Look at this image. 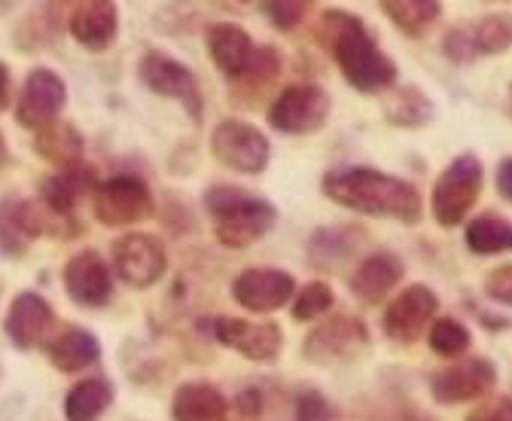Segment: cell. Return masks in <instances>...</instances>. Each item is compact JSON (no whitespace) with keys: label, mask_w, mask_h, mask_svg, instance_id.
Wrapping results in <instances>:
<instances>
[{"label":"cell","mask_w":512,"mask_h":421,"mask_svg":"<svg viewBox=\"0 0 512 421\" xmlns=\"http://www.w3.org/2000/svg\"><path fill=\"white\" fill-rule=\"evenodd\" d=\"M324 196L348 211L369 214V217H391V220H403V223H418L424 214V199L409 180L366 168V165H348V168L327 171Z\"/></svg>","instance_id":"cell-1"},{"label":"cell","mask_w":512,"mask_h":421,"mask_svg":"<svg viewBox=\"0 0 512 421\" xmlns=\"http://www.w3.org/2000/svg\"><path fill=\"white\" fill-rule=\"evenodd\" d=\"M317 40L336 58L342 77L360 92H384L397 80V65L378 49L363 19L345 10H327L317 22Z\"/></svg>","instance_id":"cell-2"},{"label":"cell","mask_w":512,"mask_h":421,"mask_svg":"<svg viewBox=\"0 0 512 421\" xmlns=\"http://www.w3.org/2000/svg\"><path fill=\"white\" fill-rule=\"evenodd\" d=\"M205 208L214 217L217 242L235 251L260 242L278 223V208L272 202L238 187H211L205 193Z\"/></svg>","instance_id":"cell-3"},{"label":"cell","mask_w":512,"mask_h":421,"mask_svg":"<svg viewBox=\"0 0 512 421\" xmlns=\"http://www.w3.org/2000/svg\"><path fill=\"white\" fill-rule=\"evenodd\" d=\"M208 52L223 77L263 89L281 71V55L272 46H256L253 37L238 25L208 28Z\"/></svg>","instance_id":"cell-4"},{"label":"cell","mask_w":512,"mask_h":421,"mask_svg":"<svg viewBox=\"0 0 512 421\" xmlns=\"http://www.w3.org/2000/svg\"><path fill=\"white\" fill-rule=\"evenodd\" d=\"M482 193V162L476 153H461L436 177L430 193V211L439 226L452 229L476 208Z\"/></svg>","instance_id":"cell-5"},{"label":"cell","mask_w":512,"mask_h":421,"mask_svg":"<svg viewBox=\"0 0 512 421\" xmlns=\"http://www.w3.org/2000/svg\"><path fill=\"white\" fill-rule=\"evenodd\" d=\"M330 95L314 83L287 86L269 107V126L281 135H311L330 119Z\"/></svg>","instance_id":"cell-6"},{"label":"cell","mask_w":512,"mask_h":421,"mask_svg":"<svg viewBox=\"0 0 512 421\" xmlns=\"http://www.w3.org/2000/svg\"><path fill=\"white\" fill-rule=\"evenodd\" d=\"M369 348V330L354 315H336L314 327L302 345V354L311 364L330 367V364H351Z\"/></svg>","instance_id":"cell-7"},{"label":"cell","mask_w":512,"mask_h":421,"mask_svg":"<svg viewBox=\"0 0 512 421\" xmlns=\"http://www.w3.org/2000/svg\"><path fill=\"white\" fill-rule=\"evenodd\" d=\"M211 150L226 168L238 174H263L272 156L269 138L256 126L244 123V119L217 123V129L211 132Z\"/></svg>","instance_id":"cell-8"},{"label":"cell","mask_w":512,"mask_h":421,"mask_svg":"<svg viewBox=\"0 0 512 421\" xmlns=\"http://www.w3.org/2000/svg\"><path fill=\"white\" fill-rule=\"evenodd\" d=\"M95 217L104 226H128L153 217V193L141 177L119 174L95 187Z\"/></svg>","instance_id":"cell-9"},{"label":"cell","mask_w":512,"mask_h":421,"mask_svg":"<svg viewBox=\"0 0 512 421\" xmlns=\"http://www.w3.org/2000/svg\"><path fill=\"white\" fill-rule=\"evenodd\" d=\"M113 269L128 287H153L165 269H168V254L156 235L147 232H132L116 238L113 245Z\"/></svg>","instance_id":"cell-10"},{"label":"cell","mask_w":512,"mask_h":421,"mask_svg":"<svg viewBox=\"0 0 512 421\" xmlns=\"http://www.w3.org/2000/svg\"><path fill=\"white\" fill-rule=\"evenodd\" d=\"M497 382V370L488 357H467L458 364H448L433 373L430 379V394L436 403L455 406V403H470L476 397H485Z\"/></svg>","instance_id":"cell-11"},{"label":"cell","mask_w":512,"mask_h":421,"mask_svg":"<svg viewBox=\"0 0 512 421\" xmlns=\"http://www.w3.org/2000/svg\"><path fill=\"white\" fill-rule=\"evenodd\" d=\"M211 330L220 345L244 354L247 360H256V364H272L284 345V333L278 324H260V321H244V318H214Z\"/></svg>","instance_id":"cell-12"},{"label":"cell","mask_w":512,"mask_h":421,"mask_svg":"<svg viewBox=\"0 0 512 421\" xmlns=\"http://www.w3.org/2000/svg\"><path fill=\"white\" fill-rule=\"evenodd\" d=\"M296 293V281L290 272L269 269V266H253L244 269L232 281V296L235 303L247 312H275L284 303H290Z\"/></svg>","instance_id":"cell-13"},{"label":"cell","mask_w":512,"mask_h":421,"mask_svg":"<svg viewBox=\"0 0 512 421\" xmlns=\"http://www.w3.org/2000/svg\"><path fill=\"white\" fill-rule=\"evenodd\" d=\"M439 312V299L436 293L427 287V284H412L406 287L394 303L384 309V318H381V327L388 333L394 342H415L427 324L436 318Z\"/></svg>","instance_id":"cell-14"},{"label":"cell","mask_w":512,"mask_h":421,"mask_svg":"<svg viewBox=\"0 0 512 421\" xmlns=\"http://www.w3.org/2000/svg\"><path fill=\"white\" fill-rule=\"evenodd\" d=\"M64 98H68V89H64L61 77L49 68H37L25 80V89L16 104V119L25 129H43L55 123Z\"/></svg>","instance_id":"cell-15"},{"label":"cell","mask_w":512,"mask_h":421,"mask_svg":"<svg viewBox=\"0 0 512 421\" xmlns=\"http://www.w3.org/2000/svg\"><path fill=\"white\" fill-rule=\"evenodd\" d=\"M64 287H68L71 299L80 306H104L113 296V275L107 260L98 251H83L71 257V263L64 266Z\"/></svg>","instance_id":"cell-16"},{"label":"cell","mask_w":512,"mask_h":421,"mask_svg":"<svg viewBox=\"0 0 512 421\" xmlns=\"http://www.w3.org/2000/svg\"><path fill=\"white\" fill-rule=\"evenodd\" d=\"M138 74L150 92L165 95V98H177V101H192V110H199L196 77H192V71L183 62H177V58H171L165 52H147L138 65Z\"/></svg>","instance_id":"cell-17"},{"label":"cell","mask_w":512,"mask_h":421,"mask_svg":"<svg viewBox=\"0 0 512 421\" xmlns=\"http://www.w3.org/2000/svg\"><path fill=\"white\" fill-rule=\"evenodd\" d=\"M46 220L49 217L34 202H4L0 205V254H25L34 238L46 232Z\"/></svg>","instance_id":"cell-18"},{"label":"cell","mask_w":512,"mask_h":421,"mask_svg":"<svg viewBox=\"0 0 512 421\" xmlns=\"http://www.w3.org/2000/svg\"><path fill=\"white\" fill-rule=\"evenodd\" d=\"M71 34L80 46L101 52L116 40L119 31V10L110 0H86L71 10Z\"/></svg>","instance_id":"cell-19"},{"label":"cell","mask_w":512,"mask_h":421,"mask_svg":"<svg viewBox=\"0 0 512 421\" xmlns=\"http://www.w3.org/2000/svg\"><path fill=\"white\" fill-rule=\"evenodd\" d=\"M403 260L394 251H378L369 254L351 275V290L354 296H360L363 303H381L400 281H403Z\"/></svg>","instance_id":"cell-20"},{"label":"cell","mask_w":512,"mask_h":421,"mask_svg":"<svg viewBox=\"0 0 512 421\" xmlns=\"http://www.w3.org/2000/svg\"><path fill=\"white\" fill-rule=\"evenodd\" d=\"M95 187H98V180L89 165L64 168L43 184V205H46V211H52L58 217H71L74 208L80 205V199L86 193H95Z\"/></svg>","instance_id":"cell-21"},{"label":"cell","mask_w":512,"mask_h":421,"mask_svg":"<svg viewBox=\"0 0 512 421\" xmlns=\"http://www.w3.org/2000/svg\"><path fill=\"white\" fill-rule=\"evenodd\" d=\"M49 324H52V309L43 296H37V293L16 296V303L10 306V318H7V333H10L13 345L34 348L46 336Z\"/></svg>","instance_id":"cell-22"},{"label":"cell","mask_w":512,"mask_h":421,"mask_svg":"<svg viewBox=\"0 0 512 421\" xmlns=\"http://www.w3.org/2000/svg\"><path fill=\"white\" fill-rule=\"evenodd\" d=\"M226 397L208 382H186L177 388L171 415L174 421H223L226 418Z\"/></svg>","instance_id":"cell-23"},{"label":"cell","mask_w":512,"mask_h":421,"mask_svg":"<svg viewBox=\"0 0 512 421\" xmlns=\"http://www.w3.org/2000/svg\"><path fill=\"white\" fill-rule=\"evenodd\" d=\"M34 150H37L46 162L58 165V171H64V168H77V165H83L86 141H83V135H80L71 123H58V119H55V123H49V126H43V129L37 132Z\"/></svg>","instance_id":"cell-24"},{"label":"cell","mask_w":512,"mask_h":421,"mask_svg":"<svg viewBox=\"0 0 512 421\" xmlns=\"http://www.w3.org/2000/svg\"><path fill=\"white\" fill-rule=\"evenodd\" d=\"M49 357L61 373H77V370H86L89 364H95L101 357V345L89 330L71 327L55 336V342L49 345Z\"/></svg>","instance_id":"cell-25"},{"label":"cell","mask_w":512,"mask_h":421,"mask_svg":"<svg viewBox=\"0 0 512 421\" xmlns=\"http://www.w3.org/2000/svg\"><path fill=\"white\" fill-rule=\"evenodd\" d=\"M381 10L406 37H424L442 16V4L436 0H388Z\"/></svg>","instance_id":"cell-26"},{"label":"cell","mask_w":512,"mask_h":421,"mask_svg":"<svg viewBox=\"0 0 512 421\" xmlns=\"http://www.w3.org/2000/svg\"><path fill=\"white\" fill-rule=\"evenodd\" d=\"M467 248L473 254H500L512 248V226L503 214H479L470 226H467Z\"/></svg>","instance_id":"cell-27"},{"label":"cell","mask_w":512,"mask_h":421,"mask_svg":"<svg viewBox=\"0 0 512 421\" xmlns=\"http://www.w3.org/2000/svg\"><path fill=\"white\" fill-rule=\"evenodd\" d=\"M113 400V385L104 379H86L71 388L64 400V415L68 421H95Z\"/></svg>","instance_id":"cell-28"},{"label":"cell","mask_w":512,"mask_h":421,"mask_svg":"<svg viewBox=\"0 0 512 421\" xmlns=\"http://www.w3.org/2000/svg\"><path fill=\"white\" fill-rule=\"evenodd\" d=\"M388 123L394 126H403V129H418V126H427L430 116H433V104L427 101V95L415 86H403L391 95L388 107Z\"/></svg>","instance_id":"cell-29"},{"label":"cell","mask_w":512,"mask_h":421,"mask_svg":"<svg viewBox=\"0 0 512 421\" xmlns=\"http://www.w3.org/2000/svg\"><path fill=\"white\" fill-rule=\"evenodd\" d=\"M351 251H354V235L348 229H320L311 235V245H308L311 263L317 269H330Z\"/></svg>","instance_id":"cell-30"},{"label":"cell","mask_w":512,"mask_h":421,"mask_svg":"<svg viewBox=\"0 0 512 421\" xmlns=\"http://www.w3.org/2000/svg\"><path fill=\"white\" fill-rule=\"evenodd\" d=\"M430 348L439 354V357H461L467 348H470V330L461 324V321H455V318H439V321H433V327H430Z\"/></svg>","instance_id":"cell-31"},{"label":"cell","mask_w":512,"mask_h":421,"mask_svg":"<svg viewBox=\"0 0 512 421\" xmlns=\"http://www.w3.org/2000/svg\"><path fill=\"white\" fill-rule=\"evenodd\" d=\"M470 34H473V43H476V52L479 55L506 52L509 49V40H512L509 19L506 16H485L476 25H470Z\"/></svg>","instance_id":"cell-32"},{"label":"cell","mask_w":512,"mask_h":421,"mask_svg":"<svg viewBox=\"0 0 512 421\" xmlns=\"http://www.w3.org/2000/svg\"><path fill=\"white\" fill-rule=\"evenodd\" d=\"M336 303V296H333V287L324 284V281H311L299 290L296 296V303H293V318L296 321H311V318H320V315H327Z\"/></svg>","instance_id":"cell-33"},{"label":"cell","mask_w":512,"mask_h":421,"mask_svg":"<svg viewBox=\"0 0 512 421\" xmlns=\"http://www.w3.org/2000/svg\"><path fill=\"white\" fill-rule=\"evenodd\" d=\"M296 421H345V418L320 391H302L296 397Z\"/></svg>","instance_id":"cell-34"},{"label":"cell","mask_w":512,"mask_h":421,"mask_svg":"<svg viewBox=\"0 0 512 421\" xmlns=\"http://www.w3.org/2000/svg\"><path fill=\"white\" fill-rule=\"evenodd\" d=\"M311 4H302V0H281V4H263V13L269 16V22L278 31H293L305 16H308Z\"/></svg>","instance_id":"cell-35"},{"label":"cell","mask_w":512,"mask_h":421,"mask_svg":"<svg viewBox=\"0 0 512 421\" xmlns=\"http://www.w3.org/2000/svg\"><path fill=\"white\" fill-rule=\"evenodd\" d=\"M445 55L452 58V62H458V65L476 62L479 52H476V43H473L470 28H455V31L445 34Z\"/></svg>","instance_id":"cell-36"},{"label":"cell","mask_w":512,"mask_h":421,"mask_svg":"<svg viewBox=\"0 0 512 421\" xmlns=\"http://www.w3.org/2000/svg\"><path fill=\"white\" fill-rule=\"evenodd\" d=\"M223 421H263V397L256 388H247L235 397V403L226 409Z\"/></svg>","instance_id":"cell-37"},{"label":"cell","mask_w":512,"mask_h":421,"mask_svg":"<svg viewBox=\"0 0 512 421\" xmlns=\"http://www.w3.org/2000/svg\"><path fill=\"white\" fill-rule=\"evenodd\" d=\"M467 421H512V400H509V394H503L500 400L476 409Z\"/></svg>","instance_id":"cell-38"},{"label":"cell","mask_w":512,"mask_h":421,"mask_svg":"<svg viewBox=\"0 0 512 421\" xmlns=\"http://www.w3.org/2000/svg\"><path fill=\"white\" fill-rule=\"evenodd\" d=\"M509 278H512V269L509 266H500V269H494L491 275H488V296L491 299H497V303H503V306H509V299H512V293H509Z\"/></svg>","instance_id":"cell-39"},{"label":"cell","mask_w":512,"mask_h":421,"mask_svg":"<svg viewBox=\"0 0 512 421\" xmlns=\"http://www.w3.org/2000/svg\"><path fill=\"white\" fill-rule=\"evenodd\" d=\"M497 190H500V196H503L506 202L512 199V159H509V156L500 162V171H497Z\"/></svg>","instance_id":"cell-40"},{"label":"cell","mask_w":512,"mask_h":421,"mask_svg":"<svg viewBox=\"0 0 512 421\" xmlns=\"http://www.w3.org/2000/svg\"><path fill=\"white\" fill-rule=\"evenodd\" d=\"M7 104H10V71L4 62H0V110H4Z\"/></svg>","instance_id":"cell-41"},{"label":"cell","mask_w":512,"mask_h":421,"mask_svg":"<svg viewBox=\"0 0 512 421\" xmlns=\"http://www.w3.org/2000/svg\"><path fill=\"white\" fill-rule=\"evenodd\" d=\"M7 159H10V153H7V144H4V138H0V165H7Z\"/></svg>","instance_id":"cell-42"},{"label":"cell","mask_w":512,"mask_h":421,"mask_svg":"<svg viewBox=\"0 0 512 421\" xmlns=\"http://www.w3.org/2000/svg\"><path fill=\"white\" fill-rule=\"evenodd\" d=\"M412 421H427V418H412Z\"/></svg>","instance_id":"cell-43"}]
</instances>
